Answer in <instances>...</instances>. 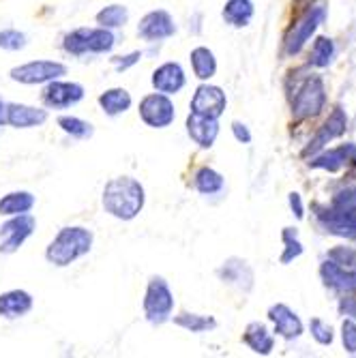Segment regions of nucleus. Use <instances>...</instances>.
Segmentation results:
<instances>
[{
	"label": "nucleus",
	"instance_id": "2",
	"mask_svg": "<svg viewBox=\"0 0 356 358\" xmlns=\"http://www.w3.org/2000/svg\"><path fill=\"white\" fill-rule=\"evenodd\" d=\"M92 247V234L84 227H62L50 243L45 257L56 266H69L78 257L86 255Z\"/></svg>",
	"mask_w": 356,
	"mask_h": 358
},
{
	"label": "nucleus",
	"instance_id": "38",
	"mask_svg": "<svg viewBox=\"0 0 356 358\" xmlns=\"http://www.w3.org/2000/svg\"><path fill=\"white\" fill-rule=\"evenodd\" d=\"M7 122V103L0 99V124Z\"/></svg>",
	"mask_w": 356,
	"mask_h": 358
},
{
	"label": "nucleus",
	"instance_id": "33",
	"mask_svg": "<svg viewBox=\"0 0 356 358\" xmlns=\"http://www.w3.org/2000/svg\"><path fill=\"white\" fill-rule=\"evenodd\" d=\"M311 333H313V337H315L320 343H331V341H333L331 329L325 327V324H322V320H313V322H311Z\"/></svg>",
	"mask_w": 356,
	"mask_h": 358
},
{
	"label": "nucleus",
	"instance_id": "3",
	"mask_svg": "<svg viewBox=\"0 0 356 358\" xmlns=\"http://www.w3.org/2000/svg\"><path fill=\"white\" fill-rule=\"evenodd\" d=\"M64 50L73 56H82V54H104L110 52L114 48V35L110 30L101 28H78L73 32H69L64 37Z\"/></svg>",
	"mask_w": 356,
	"mask_h": 358
},
{
	"label": "nucleus",
	"instance_id": "15",
	"mask_svg": "<svg viewBox=\"0 0 356 358\" xmlns=\"http://www.w3.org/2000/svg\"><path fill=\"white\" fill-rule=\"evenodd\" d=\"M48 120V112L39 108H30L22 103H7V122L15 129L39 127Z\"/></svg>",
	"mask_w": 356,
	"mask_h": 358
},
{
	"label": "nucleus",
	"instance_id": "26",
	"mask_svg": "<svg viewBox=\"0 0 356 358\" xmlns=\"http://www.w3.org/2000/svg\"><path fill=\"white\" fill-rule=\"evenodd\" d=\"M354 150H356V148H354L352 144H350V146H343V148H337V150H331V152H327V155L318 157L315 161H311V166H313V168H327V170L335 172L337 168H341V166L348 164V155L354 152Z\"/></svg>",
	"mask_w": 356,
	"mask_h": 358
},
{
	"label": "nucleus",
	"instance_id": "16",
	"mask_svg": "<svg viewBox=\"0 0 356 358\" xmlns=\"http://www.w3.org/2000/svg\"><path fill=\"white\" fill-rule=\"evenodd\" d=\"M32 309V296L24 289H11L0 294V315L15 320L26 315Z\"/></svg>",
	"mask_w": 356,
	"mask_h": 358
},
{
	"label": "nucleus",
	"instance_id": "12",
	"mask_svg": "<svg viewBox=\"0 0 356 358\" xmlns=\"http://www.w3.org/2000/svg\"><path fill=\"white\" fill-rule=\"evenodd\" d=\"M176 32L174 20L168 11H150L138 28V35L146 41H159V39H168Z\"/></svg>",
	"mask_w": 356,
	"mask_h": 358
},
{
	"label": "nucleus",
	"instance_id": "13",
	"mask_svg": "<svg viewBox=\"0 0 356 358\" xmlns=\"http://www.w3.org/2000/svg\"><path fill=\"white\" fill-rule=\"evenodd\" d=\"M187 131L196 144H200L202 148H211L219 134V122H217V118L191 112L187 116Z\"/></svg>",
	"mask_w": 356,
	"mask_h": 358
},
{
	"label": "nucleus",
	"instance_id": "22",
	"mask_svg": "<svg viewBox=\"0 0 356 358\" xmlns=\"http://www.w3.org/2000/svg\"><path fill=\"white\" fill-rule=\"evenodd\" d=\"M253 17V5L251 0H230L228 5L223 9V20L241 28V26H247Z\"/></svg>",
	"mask_w": 356,
	"mask_h": 358
},
{
	"label": "nucleus",
	"instance_id": "28",
	"mask_svg": "<svg viewBox=\"0 0 356 358\" xmlns=\"http://www.w3.org/2000/svg\"><path fill=\"white\" fill-rule=\"evenodd\" d=\"M196 189L204 195H213L217 191L223 189V178L221 174H217L215 170L211 168H202L198 174H196Z\"/></svg>",
	"mask_w": 356,
	"mask_h": 358
},
{
	"label": "nucleus",
	"instance_id": "10",
	"mask_svg": "<svg viewBox=\"0 0 356 358\" xmlns=\"http://www.w3.org/2000/svg\"><path fill=\"white\" fill-rule=\"evenodd\" d=\"M84 96V88L76 82H54L43 90V101L50 108L62 110V108H69L76 106L78 101H82Z\"/></svg>",
	"mask_w": 356,
	"mask_h": 358
},
{
	"label": "nucleus",
	"instance_id": "25",
	"mask_svg": "<svg viewBox=\"0 0 356 358\" xmlns=\"http://www.w3.org/2000/svg\"><path fill=\"white\" fill-rule=\"evenodd\" d=\"M176 327H183L191 333H204L217 327V322L208 315H198V313H180L174 317Z\"/></svg>",
	"mask_w": 356,
	"mask_h": 358
},
{
	"label": "nucleus",
	"instance_id": "27",
	"mask_svg": "<svg viewBox=\"0 0 356 358\" xmlns=\"http://www.w3.org/2000/svg\"><path fill=\"white\" fill-rule=\"evenodd\" d=\"M58 124L64 134H69L71 138H78V140H86L92 136V124L78 116H60Z\"/></svg>",
	"mask_w": 356,
	"mask_h": 358
},
{
	"label": "nucleus",
	"instance_id": "24",
	"mask_svg": "<svg viewBox=\"0 0 356 358\" xmlns=\"http://www.w3.org/2000/svg\"><path fill=\"white\" fill-rule=\"evenodd\" d=\"M219 277L223 281H228V283H238L243 287H251V271L247 268L245 262H241V259H228L221 268H219Z\"/></svg>",
	"mask_w": 356,
	"mask_h": 358
},
{
	"label": "nucleus",
	"instance_id": "29",
	"mask_svg": "<svg viewBox=\"0 0 356 358\" xmlns=\"http://www.w3.org/2000/svg\"><path fill=\"white\" fill-rule=\"evenodd\" d=\"M129 20V11L120 5H110L104 11L97 13V22H99L104 28H118L122 24H127Z\"/></svg>",
	"mask_w": 356,
	"mask_h": 358
},
{
	"label": "nucleus",
	"instance_id": "20",
	"mask_svg": "<svg viewBox=\"0 0 356 358\" xmlns=\"http://www.w3.org/2000/svg\"><path fill=\"white\" fill-rule=\"evenodd\" d=\"M99 106L104 108L106 114L110 116H116V114H122L131 108V94H129L124 88H112V90H106L101 96H99Z\"/></svg>",
	"mask_w": 356,
	"mask_h": 358
},
{
	"label": "nucleus",
	"instance_id": "23",
	"mask_svg": "<svg viewBox=\"0 0 356 358\" xmlns=\"http://www.w3.org/2000/svg\"><path fill=\"white\" fill-rule=\"evenodd\" d=\"M243 339H245V343H247L253 352H257V354H269V352L273 350V343H275L273 337L269 335V331L262 327V324H257V322L249 324Z\"/></svg>",
	"mask_w": 356,
	"mask_h": 358
},
{
	"label": "nucleus",
	"instance_id": "34",
	"mask_svg": "<svg viewBox=\"0 0 356 358\" xmlns=\"http://www.w3.org/2000/svg\"><path fill=\"white\" fill-rule=\"evenodd\" d=\"M140 58H142V52H131L129 56H116V58H112V62H114V67H116L118 71H124V69H129V67H134V64H136Z\"/></svg>",
	"mask_w": 356,
	"mask_h": 358
},
{
	"label": "nucleus",
	"instance_id": "5",
	"mask_svg": "<svg viewBox=\"0 0 356 358\" xmlns=\"http://www.w3.org/2000/svg\"><path fill=\"white\" fill-rule=\"evenodd\" d=\"M325 101H327L325 84H322V80L318 76H313L294 92L292 112H294L297 118H309V116H315L322 110Z\"/></svg>",
	"mask_w": 356,
	"mask_h": 358
},
{
	"label": "nucleus",
	"instance_id": "1",
	"mask_svg": "<svg viewBox=\"0 0 356 358\" xmlns=\"http://www.w3.org/2000/svg\"><path fill=\"white\" fill-rule=\"evenodd\" d=\"M144 206V187L129 176L112 178L104 189V208L116 219L131 221Z\"/></svg>",
	"mask_w": 356,
	"mask_h": 358
},
{
	"label": "nucleus",
	"instance_id": "14",
	"mask_svg": "<svg viewBox=\"0 0 356 358\" xmlns=\"http://www.w3.org/2000/svg\"><path fill=\"white\" fill-rule=\"evenodd\" d=\"M152 86L164 92V94H174L185 86V71L178 62H166L152 73Z\"/></svg>",
	"mask_w": 356,
	"mask_h": 358
},
{
	"label": "nucleus",
	"instance_id": "21",
	"mask_svg": "<svg viewBox=\"0 0 356 358\" xmlns=\"http://www.w3.org/2000/svg\"><path fill=\"white\" fill-rule=\"evenodd\" d=\"M191 67L198 80H208L217 71V60L208 48H196L191 52Z\"/></svg>",
	"mask_w": 356,
	"mask_h": 358
},
{
	"label": "nucleus",
	"instance_id": "4",
	"mask_svg": "<svg viewBox=\"0 0 356 358\" xmlns=\"http://www.w3.org/2000/svg\"><path fill=\"white\" fill-rule=\"evenodd\" d=\"M174 309V296L172 289L166 283L164 277H152L146 287L144 296V313L150 324H164L170 320Z\"/></svg>",
	"mask_w": 356,
	"mask_h": 358
},
{
	"label": "nucleus",
	"instance_id": "18",
	"mask_svg": "<svg viewBox=\"0 0 356 358\" xmlns=\"http://www.w3.org/2000/svg\"><path fill=\"white\" fill-rule=\"evenodd\" d=\"M32 206H35V195L28 191H15V193H7L3 200H0V215H22L28 213Z\"/></svg>",
	"mask_w": 356,
	"mask_h": 358
},
{
	"label": "nucleus",
	"instance_id": "17",
	"mask_svg": "<svg viewBox=\"0 0 356 358\" xmlns=\"http://www.w3.org/2000/svg\"><path fill=\"white\" fill-rule=\"evenodd\" d=\"M269 317L275 322V331L281 335V337H287V339H292V337H299L303 333V324L301 320L290 311L285 305H275L271 311H269Z\"/></svg>",
	"mask_w": 356,
	"mask_h": 358
},
{
	"label": "nucleus",
	"instance_id": "8",
	"mask_svg": "<svg viewBox=\"0 0 356 358\" xmlns=\"http://www.w3.org/2000/svg\"><path fill=\"white\" fill-rule=\"evenodd\" d=\"M140 116L148 127L164 129V127L172 124V120H174V103L164 92L148 94L140 103Z\"/></svg>",
	"mask_w": 356,
	"mask_h": 358
},
{
	"label": "nucleus",
	"instance_id": "11",
	"mask_svg": "<svg viewBox=\"0 0 356 358\" xmlns=\"http://www.w3.org/2000/svg\"><path fill=\"white\" fill-rule=\"evenodd\" d=\"M225 110V94L217 86H200L191 99V112H198L211 118H219Z\"/></svg>",
	"mask_w": 356,
	"mask_h": 358
},
{
	"label": "nucleus",
	"instance_id": "7",
	"mask_svg": "<svg viewBox=\"0 0 356 358\" xmlns=\"http://www.w3.org/2000/svg\"><path fill=\"white\" fill-rule=\"evenodd\" d=\"M64 73H67V67L60 62L35 60V62H26L22 67L11 69V80L22 82V84H43V82H52Z\"/></svg>",
	"mask_w": 356,
	"mask_h": 358
},
{
	"label": "nucleus",
	"instance_id": "37",
	"mask_svg": "<svg viewBox=\"0 0 356 358\" xmlns=\"http://www.w3.org/2000/svg\"><path fill=\"white\" fill-rule=\"evenodd\" d=\"M290 204H292V208L297 210V217L301 219V217H303V204H301L299 193H292V195H290Z\"/></svg>",
	"mask_w": 356,
	"mask_h": 358
},
{
	"label": "nucleus",
	"instance_id": "36",
	"mask_svg": "<svg viewBox=\"0 0 356 358\" xmlns=\"http://www.w3.org/2000/svg\"><path fill=\"white\" fill-rule=\"evenodd\" d=\"M232 131H234V136H236L238 142H243V144H249V142H251V134L247 131V127H245V124L234 122V124H232Z\"/></svg>",
	"mask_w": 356,
	"mask_h": 358
},
{
	"label": "nucleus",
	"instance_id": "32",
	"mask_svg": "<svg viewBox=\"0 0 356 358\" xmlns=\"http://www.w3.org/2000/svg\"><path fill=\"white\" fill-rule=\"evenodd\" d=\"M283 241H285V251H283V255H281V262L285 264V262H290L292 257L301 255V253H303V247H301V243L297 241V234H294L292 230H285V232H283Z\"/></svg>",
	"mask_w": 356,
	"mask_h": 358
},
{
	"label": "nucleus",
	"instance_id": "30",
	"mask_svg": "<svg viewBox=\"0 0 356 358\" xmlns=\"http://www.w3.org/2000/svg\"><path fill=\"white\" fill-rule=\"evenodd\" d=\"M333 54H335L333 41L327 39V37H320L313 43V58H311V62L315 64V67H327V64L331 62V58H333Z\"/></svg>",
	"mask_w": 356,
	"mask_h": 358
},
{
	"label": "nucleus",
	"instance_id": "9",
	"mask_svg": "<svg viewBox=\"0 0 356 358\" xmlns=\"http://www.w3.org/2000/svg\"><path fill=\"white\" fill-rule=\"evenodd\" d=\"M325 15H327V11H325V7H315V9H311L297 26H294V30L290 32L287 35V39H285V54H299L301 50H303V45L307 43V39L311 37V32L325 22Z\"/></svg>",
	"mask_w": 356,
	"mask_h": 358
},
{
	"label": "nucleus",
	"instance_id": "31",
	"mask_svg": "<svg viewBox=\"0 0 356 358\" xmlns=\"http://www.w3.org/2000/svg\"><path fill=\"white\" fill-rule=\"evenodd\" d=\"M26 45V35L20 30L7 28L0 32V48L3 50H22Z\"/></svg>",
	"mask_w": 356,
	"mask_h": 358
},
{
	"label": "nucleus",
	"instance_id": "35",
	"mask_svg": "<svg viewBox=\"0 0 356 358\" xmlns=\"http://www.w3.org/2000/svg\"><path fill=\"white\" fill-rule=\"evenodd\" d=\"M343 343L350 352H356V324L354 322L343 324Z\"/></svg>",
	"mask_w": 356,
	"mask_h": 358
},
{
	"label": "nucleus",
	"instance_id": "6",
	"mask_svg": "<svg viewBox=\"0 0 356 358\" xmlns=\"http://www.w3.org/2000/svg\"><path fill=\"white\" fill-rule=\"evenodd\" d=\"M35 217L28 213L13 215L11 221L0 225V253H15L24 241L35 232Z\"/></svg>",
	"mask_w": 356,
	"mask_h": 358
},
{
	"label": "nucleus",
	"instance_id": "19",
	"mask_svg": "<svg viewBox=\"0 0 356 358\" xmlns=\"http://www.w3.org/2000/svg\"><path fill=\"white\" fill-rule=\"evenodd\" d=\"M346 131V114L341 112V110H335L333 112V116L329 118V122L325 124V129L320 131V136L313 140V144L305 150V155H309V152H315L318 148H322L325 146L329 140H333V138H337V136H341Z\"/></svg>",
	"mask_w": 356,
	"mask_h": 358
},
{
	"label": "nucleus",
	"instance_id": "39",
	"mask_svg": "<svg viewBox=\"0 0 356 358\" xmlns=\"http://www.w3.org/2000/svg\"><path fill=\"white\" fill-rule=\"evenodd\" d=\"M354 238H356V230H354Z\"/></svg>",
	"mask_w": 356,
	"mask_h": 358
}]
</instances>
